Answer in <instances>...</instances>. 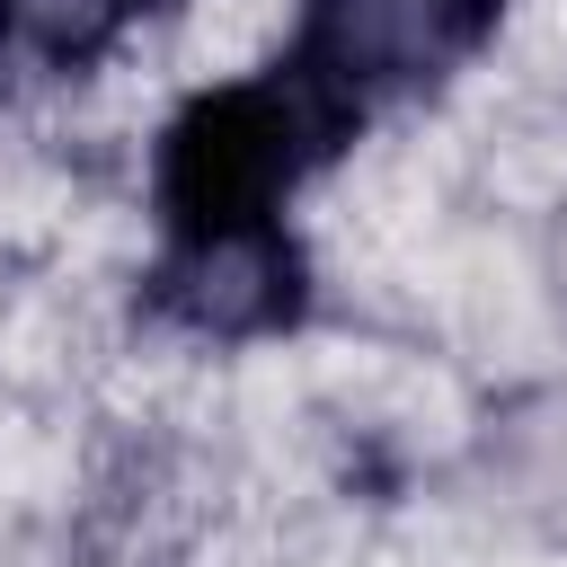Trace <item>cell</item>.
Returning a JSON list of instances; mask_svg holds the SVG:
<instances>
[{"label": "cell", "instance_id": "obj_4", "mask_svg": "<svg viewBox=\"0 0 567 567\" xmlns=\"http://www.w3.org/2000/svg\"><path fill=\"white\" fill-rule=\"evenodd\" d=\"M151 9L159 0H0V53L27 71H89Z\"/></svg>", "mask_w": 567, "mask_h": 567}, {"label": "cell", "instance_id": "obj_1", "mask_svg": "<svg viewBox=\"0 0 567 567\" xmlns=\"http://www.w3.org/2000/svg\"><path fill=\"white\" fill-rule=\"evenodd\" d=\"M363 133L346 97H328L301 62H266L248 80H221L177 106L151 159V195L168 239L186 230H248L284 221V204Z\"/></svg>", "mask_w": 567, "mask_h": 567}, {"label": "cell", "instance_id": "obj_3", "mask_svg": "<svg viewBox=\"0 0 567 567\" xmlns=\"http://www.w3.org/2000/svg\"><path fill=\"white\" fill-rule=\"evenodd\" d=\"M151 319L204 346H257L284 337L310 301V266L292 248L284 221H248V230H186L159 248L151 284H142Z\"/></svg>", "mask_w": 567, "mask_h": 567}, {"label": "cell", "instance_id": "obj_2", "mask_svg": "<svg viewBox=\"0 0 567 567\" xmlns=\"http://www.w3.org/2000/svg\"><path fill=\"white\" fill-rule=\"evenodd\" d=\"M496 18L505 0H301L284 62H301L328 97L372 124L390 97L452 80L496 35Z\"/></svg>", "mask_w": 567, "mask_h": 567}]
</instances>
